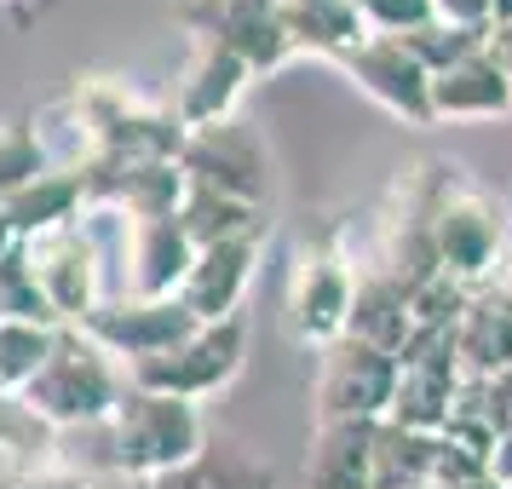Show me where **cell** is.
<instances>
[{
  "label": "cell",
  "instance_id": "6da1fadb",
  "mask_svg": "<svg viewBox=\"0 0 512 489\" xmlns=\"http://www.w3.org/2000/svg\"><path fill=\"white\" fill-rule=\"evenodd\" d=\"M98 438H104V472L156 484L208 449V420L185 397L127 386L110 420H98Z\"/></svg>",
  "mask_w": 512,
  "mask_h": 489
},
{
  "label": "cell",
  "instance_id": "7a4b0ae2",
  "mask_svg": "<svg viewBox=\"0 0 512 489\" xmlns=\"http://www.w3.org/2000/svg\"><path fill=\"white\" fill-rule=\"evenodd\" d=\"M432 242H438V271L461 288H489L507 265V202L472 179L466 167L443 162L438 208H432Z\"/></svg>",
  "mask_w": 512,
  "mask_h": 489
},
{
  "label": "cell",
  "instance_id": "3957f363",
  "mask_svg": "<svg viewBox=\"0 0 512 489\" xmlns=\"http://www.w3.org/2000/svg\"><path fill=\"white\" fill-rule=\"evenodd\" d=\"M127 386H133L127 380V363H116L87 328H58L52 357L41 363V374L12 397H24L29 409L41 420H52L58 432H81V426L110 420V409L121 403Z\"/></svg>",
  "mask_w": 512,
  "mask_h": 489
},
{
  "label": "cell",
  "instance_id": "277c9868",
  "mask_svg": "<svg viewBox=\"0 0 512 489\" xmlns=\"http://www.w3.org/2000/svg\"><path fill=\"white\" fill-rule=\"evenodd\" d=\"M70 98L81 104L104 162H179L185 121L167 104L144 98L139 87H127L116 75H87V81H75Z\"/></svg>",
  "mask_w": 512,
  "mask_h": 489
},
{
  "label": "cell",
  "instance_id": "5b68a950",
  "mask_svg": "<svg viewBox=\"0 0 512 489\" xmlns=\"http://www.w3.org/2000/svg\"><path fill=\"white\" fill-rule=\"evenodd\" d=\"M438 179H443V162L403 167L392 185H386L380 213H374V265H380L403 294H415V288H426L432 277H443L438 271V242H432Z\"/></svg>",
  "mask_w": 512,
  "mask_h": 489
},
{
  "label": "cell",
  "instance_id": "8992f818",
  "mask_svg": "<svg viewBox=\"0 0 512 489\" xmlns=\"http://www.w3.org/2000/svg\"><path fill=\"white\" fill-rule=\"evenodd\" d=\"M24 254L58 328H81L104 305V248L87 219H64L52 231L24 236Z\"/></svg>",
  "mask_w": 512,
  "mask_h": 489
},
{
  "label": "cell",
  "instance_id": "52a82bcc",
  "mask_svg": "<svg viewBox=\"0 0 512 489\" xmlns=\"http://www.w3.org/2000/svg\"><path fill=\"white\" fill-rule=\"evenodd\" d=\"M351 317V248L340 231L305 236L288 265V328L300 346H334L346 340Z\"/></svg>",
  "mask_w": 512,
  "mask_h": 489
},
{
  "label": "cell",
  "instance_id": "ba28073f",
  "mask_svg": "<svg viewBox=\"0 0 512 489\" xmlns=\"http://www.w3.org/2000/svg\"><path fill=\"white\" fill-rule=\"evenodd\" d=\"M242 357H248V323L242 317H225V323H202L173 351H162V357L133 363L127 380L144 386V392H167V397H185V403H202V397H213L219 386H231L236 374H242Z\"/></svg>",
  "mask_w": 512,
  "mask_h": 489
},
{
  "label": "cell",
  "instance_id": "9c48e42d",
  "mask_svg": "<svg viewBox=\"0 0 512 489\" xmlns=\"http://www.w3.org/2000/svg\"><path fill=\"white\" fill-rule=\"evenodd\" d=\"M397 392V357L363 346V340H334L317 351V386H311V426L334 420H386Z\"/></svg>",
  "mask_w": 512,
  "mask_h": 489
},
{
  "label": "cell",
  "instance_id": "30bf717a",
  "mask_svg": "<svg viewBox=\"0 0 512 489\" xmlns=\"http://www.w3.org/2000/svg\"><path fill=\"white\" fill-rule=\"evenodd\" d=\"M466 374L455 357V323L449 328H415V340L397 357V392H392V415L409 432H443L449 409L461 397Z\"/></svg>",
  "mask_w": 512,
  "mask_h": 489
},
{
  "label": "cell",
  "instance_id": "8fae6325",
  "mask_svg": "<svg viewBox=\"0 0 512 489\" xmlns=\"http://www.w3.org/2000/svg\"><path fill=\"white\" fill-rule=\"evenodd\" d=\"M179 167H185L190 185L225 190V196L254 202V208H265V196H271V150H265L254 121H242V116L185 133Z\"/></svg>",
  "mask_w": 512,
  "mask_h": 489
},
{
  "label": "cell",
  "instance_id": "7c38bea8",
  "mask_svg": "<svg viewBox=\"0 0 512 489\" xmlns=\"http://www.w3.org/2000/svg\"><path fill=\"white\" fill-rule=\"evenodd\" d=\"M340 70L357 81V93H369L386 116L409 121V127H432V70L415 58L403 35H363L357 47L334 58Z\"/></svg>",
  "mask_w": 512,
  "mask_h": 489
},
{
  "label": "cell",
  "instance_id": "4fadbf2b",
  "mask_svg": "<svg viewBox=\"0 0 512 489\" xmlns=\"http://www.w3.org/2000/svg\"><path fill=\"white\" fill-rule=\"evenodd\" d=\"M81 328H87L116 363L133 369V363H144V357L173 351L185 334H196L202 323L179 305V294H173V300H127V294H104V305H98Z\"/></svg>",
  "mask_w": 512,
  "mask_h": 489
},
{
  "label": "cell",
  "instance_id": "5bb4252c",
  "mask_svg": "<svg viewBox=\"0 0 512 489\" xmlns=\"http://www.w3.org/2000/svg\"><path fill=\"white\" fill-rule=\"evenodd\" d=\"M179 12H185L190 35L225 41L248 70H277L294 58L277 0H179Z\"/></svg>",
  "mask_w": 512,
  "mask_h": 489
},
{
  "label": "cell",
  "instance_id": "9a60e30c",
  "mask_svg": "<svg viewBox=\"0 0 512 489\" xmlns=\"http://www.w3.org/2000/svg\"><path fill=\"white\" fill-rule=\"evenodd\" d=\"M248 75L254 70H248L225 41H213V35H190V58H185V70H179V81H173L167 110L185 121V133L213 127V121H231L236 104H242Z\"/></svg>",
  "mask_w": 512,
  "mask_h": 489
},
{
  "label": "cell",
  "instance_id": "2e32d148",
  "mask_svg": "<svg viewBox=\"0 0 512 489\" xmlns=\"http://www.w3.org/2000/svg\"><path fill=\"white\" fill-rule=\"evenodd\" d=\"M259 242H265V236H231V242L196 248L185 282H179V305H185L196 323L242 317V300H248V288H254Z\"/></svg>",
  "mask_w": 512,
  "mask_h": 489
},
{
  "label": "cell",
  "instance_id": "e0dca14e",
  "mask_svg": "<svg viewBox=\"0 0 512 489\" xmlns=\"http://www.w3.org/2000/svg\"><path fill=\"white\" fill-rule=\"evenodd\" d=\"M81 185H87V208H110L127 219H173L190 179L179 162H98Z\"/></svg>",
  "mask_w": 512,
  "mask_h": 489
},
{
  "label": "cell",
  "instance_id": "ac0fdd59",
  "mask_svg": "<svg viewBox=\"0 0 512 489\" xmlns=\"http://www.w3.org/2000/svg\"><path fill=\"white\" fill-rule=\"evenodd\" d=\"M346 340H363V346L386 351V357H403V346L415 340V311H409V294L397 288L380 265L351 254V317H346Z\"/></svg>",
  "mask_w": 512,
  "mask_h": 489
},
{
  "label": "cell",
  "instance_id": "d6986e66",
  "mask_svg": "<svg viewBox=\"0 0 512 489\" xmlns=\"http://www.w3.org/2000/svg\"><path fill=\"white\" fill-rule=\"evenodd\" d=\"M512 116V81L489 41L455 64L432 70V121H501Z\"/></svg>",
  "mask_w": 512,
  "mask_h": 489
},
{
  "label": "cell",
  "instance_id": "ffe728a7",
  "mask_svg": "<svg viewBox=\"0 0 512 489\" xmlns=\"http://www.w3.org/2000/svg\"><path fill=\"white\" fill-rule=\"evenodd\" d=\"M455 357H461L466 380L512 369V294H501L495 282L466 294L461 317H455Z\"/></svg>",
  "mask_w": 512,
  "mask_h": 489
},
{
  "label": "cell",
  "instance_id": "44dd1931",
  "mask_svg": "<svg viewBox=\"0 0 512 489\" xmlns=\"http://www.w3.org/2000/svg\"><path fill=\"white\" fill-rule=\"evenodd\" d=\"M374 426H380V420L311 426L305 489H374Z\"/></svg>",
  "mask_w": 512,
  "mask_h": 489
},
{
  "label": "cell",
  "instance_id": "7402d4cb",
  "mask_svg": "<svg viewBox=\"0 0 512 489\" xmlns=\"http://www.w3.org/2000/svg\"><path fill=\"white\" fill-rule=\"evenodd\" d=\"M374 489H438V432L374 426Z\"/></svg>",
  "mask_w": 512,
  "mask_h": 489
},
{
  "label": "cell",
  "instance_id": "603a6c76",
  "mask_svg": "<svg viewBox=\"0 0 512 489\" xmlns=\"http://www.w3.org/2000/svg\"><path fill=\"white\" fill-rule=\"evenodd\" d=\"M277 12H282V29H288L294 52L340 58L346 47H357L369 35L351 0H277Z\"/></svg>",
  "mask_w": 512,
  "mask_h": 489
},
{
  "label": "cell",
  "instance_id": "cb8c5ba5",
  "mask_svg": "<svg viewBox=\"0 0 512 489\" xmlns=\"http://www.w3.org/2000/svg\"><path fill=\"white\" fill-rule=\"evenodd\" d=\"M6 225H12V236L24 242V236L35 231H52V225H64V219H81L87 213V185L75 179V173H58V167H47V173H35L12 202H6Z\"/></svg>",
  "mask_w": 512,
  "mask_h": 489
},
{
  "label": "cell",
  "instance_id": "d4e9b609",
  "mask_svg": "<svg viewBox=\"0 0 512 489\" xmlns=\"http://www.w3.org/2000/svg\"><path fill=\"white\" fill-rule=\"evenodd\" d=\"M150 489H277V472H271V461H259V455H248L242 443H213L196 455V461H185L179 472H167V478H156Z\"/></svg>",
  "mask_w": 512,
  "mask_h": 489
},
{
  "label": "cell",
  "instance_id": "484cf974",
  "mask_svg": "<svg viewBox=\"0 0 512 489\" xmlns=\"http://www.w3.org/2000/svg\"><path fill=\"white\" fill-rule=\"evenodd\" d=\"M179 225L190 231L196 248H213V242H231V236H265V208L254 202H236L225 190H208V185H190L185 202H179Z\"/></svg>",
  "mask_w": 512,
  "mask_h": 489
},
{
  "label": "cell",
  "instance_id": "4316f807",
  "mask_svg": "<svg viewBox=\"0 0 512 489\" xmlns=\"http://www.w3.org/2000/svg\"><path fill=\"white\" fill-rule=\"evenodd\" d=\"M52 340H58L52 323H18V317H6L0 323V392H24L29 380L41 374V363L52 357Z\"/></svg>",
  "mask_w": 512,
  "mask_h": 489
},
{
  "label": "cell",
  "instance_id": "83f0119b",
  "mask_svg": "<svg viewBox=\"0 0 512 489\" xmlns=\"http://www.w3.org/2000/svg\"><path fill=\"white\" fill-rule=\"evenodd\" d=\"M0 311H6V317H18V323H52L47 300H41V288H35V271H29L24 242H12L6 259H0ZM52 328H58V323H52Z\"/></svg>",
  "mask_w": 512,
  "mask_h": 489
},
{
  "label": "cell",
  "instance_id": "f1b7e54d",
  "mask_svg": "<svg viewBox=\"0 0 512 489\" xmlns=\"http://www.w3.org/2000/svg\"><path fill=\"white\" fill-rule=\"evenodd\" d=\"M35 173H47V156H41L35 133H29V121H0V208H6Z\"/></svg>",
  "mask_w": 512,
  "mask_h": 489
},
{
  "label": "cell",
  "instance_id": "f546056e",
  "mask_svg": "<svg viewBox=\"0 0 512 489\" xmlns=\"http://www.w3.org/2000/svg\"><path fill=\"white\" fill-rule=\"evenodd\" d=\"M455 403H466L472 415H484V426L495 432V443L512 438V369L489 374V380H466ZM449 415H455V409H449Z\"/></svg>",
  "mask_w": 512,
  "mask_h": 489
},
{
  "label": "cell",
  "instance_id": "4dcf8cb0",
  "mask_svg": "<svg viewBox=\"0 0 512 489\" xmlns=\"http://www.w3.org/2000/svg\"><path fill=\"white\" fill-rule=\"evenodd\" d=\"M369 35H415L432 24V0H351Z\"/></svg>",
  "mask_w": 512,
  "mask_h": 489
},
{
  "label": "cell",
  "instance_id": "1f68e13d",
  "mask_svg": "<svg viewBox=\"0 0 512 489\" xmlns=\"http://www.w3.org/2000/svg\"><path fill=\"white\" fill-rule=\"evenodd\" d=\"M432 24H449V29H495V0H432Z\"/></svg>",
  "mask_w": 512,
  "mask_h": 489
},
{
  "label": "cell",
  "instance_id": "d6a6232c",
  "mask_svg": "<svg viewBox=\"0 0 512 489\" xmlns=\"http://www.w3.org/2000/svg\"><path fill=\"white\" fill-rule=\"evenodd\" d=\"M489 52H495V64H501V70H507V81H512V24L489 29Z\"/></svg>",
  "mask_w": 512,
  "mask_h": 489
},
{
  "label": "cell",
  "instance_id": "836d02e7",
  "mask_svg": "<svg viewBox=\"0 0 512 489\" xmlns=\"http://www.w3.org/2000/svg\"><path fill=\"white\" fill-rule=\"evenodd\" d=\"M489 478H501V484H512V438L495 443V455H489Z\"/></svg>",
  "mask_w": 512,
  "mask_h": 489
},
{
  "label": "cell",
  "instance_id": "e575fe53",
  "mask_svg": "<svg viewBox=\"0 0 512 489\" xmlns=\"http://www.w3.org/2000/svg\"><path fill=\"white\" fill-rule=\"evenodd\" d=\"M18 236H12V225H6V213H0V259H6V248H12Z\"/></svg>",
  "mask_w": 512,
  "mask_h": 489
},
{
  "label": "cell",
  "instance_id": "d590c367",
  "mask_svg": "<svg viewBox=\"0 0 512 489\" xmlns=\"http://www.w3.org/2000/svg\"><path fill=\"white\" fill-rule=\"evenodd\" d=\"M495 288H501V294H512V254H507V265H501V277H495Z\"/></svg>",
  "mask_w": 512,
  "mask_h": 489
},
{
  "label": "cell",
  "instance_id": "8d00e7d4",
  "mask_svg": "<svg viewBox=\"0 0 512 489\" xmlns=\"http://www.w3.org/2000/svg\"><path fill=\"white\" fill-rule=\"evenodd\" d=\"M466 489H512V484H501V478H478V484H466Z\"/></svg>",
  "mask_w": 512,
  "mask_h": 489
},
{
  "label": "cell",
  "instance_id": "74e56055",
  "mask_svg": "<svg viewBox=\"0 0 512 489\" xmlns=\"http://www.w3.org/2000/svg\"><path fill=\"white\" fill-rule=\"evenodd\" d=\"M0 323H6V311H0Z\"/></svg>",
  "mask_w": 512,
  "mask_h": 489
},
{
  "label": "cell",
  "instance_id": "f35d334b",
  "mask_svg": "<svg viewBox=\"0 0 512 489\" xmlns=\"http://www.w3.org/2000/svg\"><path fill=\"white\" fill-rule=\"evenodd\" d=\"M0 6H12V0H0Z\"/></svg>",
  "mask_w": 512,
  "mask_h": 489
},
{
  "label": "cell",
  "instance_id": "ab89813d",
  "mask_svg": "<svg viewBox=\"0 0 512 489\" xmlns=\"http://www.w3.org/2000/svg\"><path fill=\"white\" fill-rule=\"evenodd\" d=\"M0 397H6V392H0Z\"/></svg>",
  "mask_w": 512,
  "mask_h": 489
}]
</instances>
